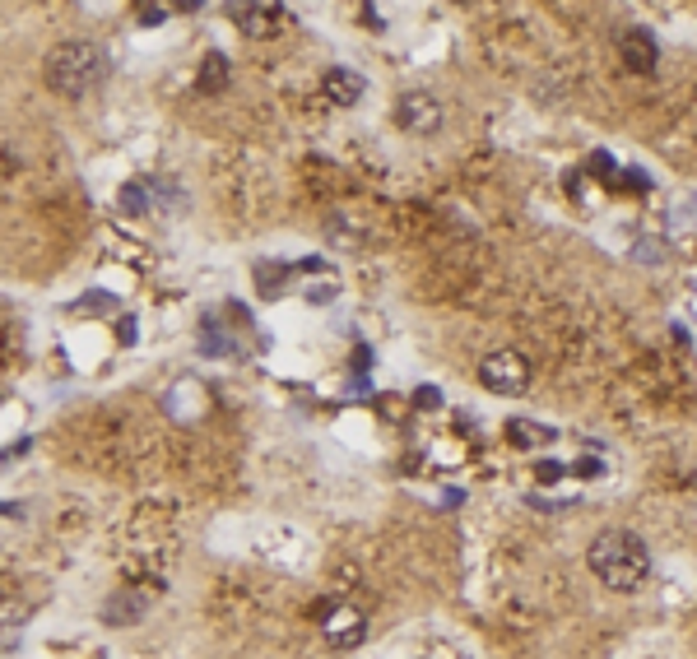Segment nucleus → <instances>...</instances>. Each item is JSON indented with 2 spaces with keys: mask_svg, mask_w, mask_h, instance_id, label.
<instances>
[{
  "mask_svg": "<svg viewBox=\"0 0 697 659\" xmlns=\"http://www.w3.org/2000/svg\"><path fill=\"white\" fill-rule=\"evenodd\" d=\"M414 400H419V409H437V404H441V390H437V385H419Z\"/></svg>",
  "mask_w": 697,
  "mask_h": 659,
  "instance_id": "obj_13",
  "label": "nucleus"
},
{
  "mask_svg": "<svg viewBox=\"0 0 697 659\" xmlns=\"http://www.w3.org/2000/svg\"><path fill=\"white\" fill-rule=\"evenodd\" d=\"M149 190H153L149 181H125L116 200H121L125 214H149Z\"/></svg>",
  "mask_w": 697,
  "mask_h": 659,
  "instance_id": "obj_12",
  "label": "nucleus"
},
{
  "mask_svg": "<svg viewBox=\"0 0 697 659\" xmlns=\"http://www.w3.org/2000/svg\"><path fill=\"white\" fill-rule=\"evenodd\" d=\"M572 474H577V478H599V459H577Z\"/></svg>",
  "mask_w": 697,
  "mask_h": 659,
  "instance_id": "obj_14",
  "label": "nucleus"
},
{
  "mask_svg": "<svg viewBox=\"0 0 697 659\" xmlns=\"http://www.w3.org/2000/svg\"><path fill=\"white\" fill-rule=\"evenodd\" d=\"M506 432H512L516 446H544V441L558 437L553 427H544V422H525V418H512V422H506Z\"/></svg>",
  "mask_w": 697,
  "mask_h": 659,
  "instance_id": "obj_11",
  "label": "nucleus"
},
{
  "mask_svg": "<svg viewBox=\"0 0 697 659\" xmlns=\"http://www.w3.org/2000/svg\"><path fill=\"white\" fill-rule=\"evenodd\" d=\"M395 121H400V130H409V135H437L441 130V103L423 88H409L395 103Z\"/></svg>",
  "mask_w": 697,
  "mask_h": 659,
  "instance_id": "obj_4",
  "label": "nucleus"
},
{
  "mask_svg": "<svg viewBox=\"0 0 697 659\" xmlns=\"http://www.w3.org/2000/svg\"><path fill=\"white\" fill-rule=\"evenodd\" d=\"M586 562L595 571L599 585L618 589V595H632V589H642L646 576H651V548L632 534V530H599L586 548Z\"/></svg>",
  "mask_w": 697,
  "mask_h": 659,
  "instance_id": "obj_1",
  "label": "nucleus"
},
{
  "mask_svg": "<svg viewBox=\"0 0 697 659\" xmlns=\"http://www.w3.org/2000/svg\"><path fill=\"white\" fill-rule=\"evenodd\" d=\"M618 51H623V65H627V70H637V75H646L651 65H655V56H660L651 28H623Z\"/></svg>",
  "mask_w": 697,
  "mask_h": 659,
  "instance_id": "obj_9",
  "label": "nucleus"
},
{
  "mask_svg": "<svg viewBox=\"0 0 697 659\" xmlns=\"http://www.w3.org/2000/svg\"><path fill=\"white\" fill-rule=\"evenodd\" d=\"M163 14H168V10H158V5H144V10H140V23H158Z\"/></svg>",
  "mask_w": 697,
  "mask_h": 659,
  "instance_id": "obj_15",
  "label": "nucleus"
},
{
  "mask_svg": "<svg viewBox=\"0 0 697 659\" xmlns=\"http://www.w3.org/2000/svg\"><path fill=\"white\" fill-rule=\"evenodd\" d=\"M233 23L246 32V38H274L283 28V10L279 5H228Z\"/></svg>",
  "mask_w": 697,
  "mask_h": 659,
  "instance_id": "obj_7",
  "label": "nucleus"
},
{
  "mask_svg": "<svg viewBox=\"0 0 697 659\" xmlns=\"http://www.w3.org/2000/svg\"><path fill=\"white\" fill-rule=\"evenodd\" d=\"M321 636H326V645L348 650V645H358L367 636V622H363V613L354 604H330L321 613Z\"/></svg>",
  "mask_w": 697,
  "mask_h": 659,
  "instance_id": "obj_5",
  "label": "nucleus"
},
{
  "mask_svg": "<svg viewBox=\"0 0 697 659\" xmlns=\"http://www.w3.org/2000/svg\"><path fill=\"white\" fill-rule=\"evenodd\" d=\"M558 474H562V465H540V478H544V483H553Z\"/></svg>",
  "mask_w": 697,
  "mask_h": 659,
  "instance_id": "obj_16",
  "label": "nucleus"
},
{
  "mask_svg": "<svg viewBox=\"0 0 697 659\" xmlns=\"http://www.w3.org/2000/svg\"><path fill=\"white\" fill-rule=\"evenodd\" d=\"M228 75H233V70H228V56H224V51H209V56L200 60V75H196V84H200L205 93H218V88L228 84Z\"/></svg>",
  "mask_w": 697,
  "mask_h": 659,
  "instance_id": "obj_10",
  "label": "nucleus"
},
{
  "mask_svg": "<svg viewBox=\"0 0 697 659\" xmlns=\"http://www.w3.org/2000/svg\"><path fill=\"white\" fill-rule=\"evenodd\" d=\"M479 385L493 390V394H521L530 385V362L512 348H502V353H488L479 362Z\"/></svg>",
  "mask_w": 697,
  "mask_h": 659,
  "instance_id": "obj_3",
  "label": "nucleus"
},
{
  "mask_svg": "<svg viewBox=\"0 0 697 659\" xmlns=\"http://www.w3.org/2000/svg\"><path fill=\"white\" fill-rule=\"evenodd\" d=\"M153 608V589H116V595L107 599V608H103V617H107V627H125V622H135V617H144Z\"/></svg>",
  "mask_w": 697,
  "mask_h": 659,
  "instance_id": "obj_8",
  "label": "nucleus"
},
{
  "mask_svg": "<svg viewBox=\"0 0 697 659\" xmlns=\"http://www.w3.org/2000/svg\"><path fill=\"white\" fill-rule=\"evenodd\" d=\"M47 84L60 97H84L107 79V51L93 42H60L47 51Z\"/></svg>",
  "mask_w": 697,
  "mask_h": 659,
  "instance_id": "obj_2",
  "label": "nucleus"
},
{
  "mask_svg": "<svg viewBox=\"0 0 697 659\" xmlns=\"http://www.w3.org/2000/svg\"><path fill=\"white\" fill-rule=\"evenodd\" d=\"M321 93L330 97L335 107H354L358 97L367 93V79L358 70H348V65H330V70L321 75Z\"/></svg>",
  "mask_w": 697,
  "mask_h": 659,
  "instance_id": "obj_6",
  "label": "nucleus"
},
{
  "mask_svg": "<svg viewBox=\"0 0 697 659\" xmlns=\"http://www.w3.org/2000/svg\"><path fill=\"white\" fill-rule=\"evenodd\" d=\"M692 524H697V502H692Z\"/></svg>",
  "mask_w": 697,
  "mask_h": 659,
  "instance_id": "obj_17",
  "label": "nucleus"
}]
</instances>
